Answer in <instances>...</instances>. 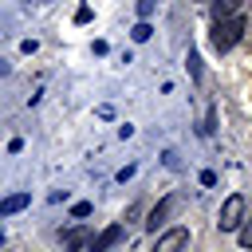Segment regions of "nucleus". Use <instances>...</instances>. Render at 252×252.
I'll return each mask as SVG.
<instances>
[{
  "label": "nucleus",
  "instance_id": "nucleus-1",
  "mask_svg": "<svg viewBox=\"0 0 252 252\" xmlns=\"http://www.w3.org/2000/svg\"><path fill=\"white\" fill-rule=\"evenodd\" d=\"M240 35H244V20H240V16H228V20H217V24H213V47H217V51L236 47Z\"/></svg>",
  "mask_w": 252,
  "mask_h": 252
},
{
  "label": "nucleus",
  "instance_id": "nucleus-2",
  "mask_svg": "<svg viewBox=\"0 0 252 252\" xmlns=\"http://www.w3.org/2000/svg\"><path fill=\"white\" fill-rule=\"evenodd\" d=\"M240 220H244V197H240V193H232V197L220 205L217 224H220V232H236V228H240Z\"/></svg>",
  "mask_w": 252,
  "mask_h": 252
},
{
  "label": "nucleus",
  "instance_id": "nucleus-3",
  "mask_svg": "<svg viewBox=\"0 0 252 252\" xmlns=\"http://www.w3.org/2000/svg\"><path fill=\"white\" fill-rule=\"evenodd\" d=\"M185 244H189V228L177 224V228H169V232H161V236L154 240V252H181Z\"/></svg>",
  "mask_w": 252,
  "mask_h": 252
},
{
  "label": "nucleus",
  "instance_id": "nucleus-4",
  "mask_svg": "<svg viewBox=\"0 0 252 252\" xmlns=\"http://www.w3.org/2000/svg\"><path fill=\"white\" fill-rule=\"evenodd\" d=\"M122 236H126V228H122V224H110L106 232H98V236L91 240V252H110L114 244H122Z\"/></svg>",
  "mask_w": 252,
  "mask_h": 252
},
{
  "label": "nucleus",
  "instance_id": "nucleus-5",
  "mask_svg": "<svg viewBox=\"0 0 252 252\" xmlns=\"http://www.w3.org/2000/svg\"><path fill=\"white\" fill-rule=\"evenodd\" d=\"M59 240H63V252H79V248L91 240V228H87V224H75V228L59 232Z\"/></svg>",
  "mask_w": 252,
  "mask_h": 252
},
{
  "label": "nucleus",
  "instance_id": "nucleus-6",
  "mask_svg": "<svg viewBox=\"0 0 252 252\" xmlns=\"http://www.w3.org/2000/svg\"><path fill=\"white\" fill-rule=\"evenodd\" d=\"M173 209H177V197H165V201H161V205H158V209L150 213V220H146V228H150V232H158V228H161V224L169 220V213H173Z\"/></svg>",
  "mask_w": 252,
  "mask_h": 252
},
{
  "label": "nucleus",
  "instance_id": "nucleus-7",
  "mask_svg": "<svg viewBox=\"0 0 252 252\" xmlns=\"http://www.w3.org/2000/svg\"><path fill=\"white\" fill-rule=\"evenodd\" d=\"M28 205H32V193H12V197L0 201V217H12V213H20V209H28Z\"/></svg>",
  "mask_w": 252,
  "mask_h": 252
},
{
  "label": "nucleus",
  "instance_id": "nucleus-8",
  "mask_svg": "<svg viewBox=\"0 0 252 252\" xmlns=\"http://www.w3.org/2000/svg\"><path fill=\"white\" fill-rule=\"evenodd\" d=\"M240 4H244V0H213V20H228V16H236Z\"/></svg>",
  "mask_w": 252,
  "mask_h": 252
},
{
  "label": "nucleus",
  "instance_id": "nucleus-9",
  "mask_svg": "<svg viewBox=\"0 0 252 252\" xmlns=\"http://www.w3.org/2000/svg\"><path fill=\"white\" fill-rule=\"evenodd\" d=\"M236 240H240V248H244V252H252V220L236 228Z\"/></svg>",
  "mask_w": 252,
  "mask_h": 252
},
{
  "label": "nucleus",
  "instance_id": "nucleus-10",
  "mask_svg": "<svg viewBox=\"0 0 252 252\" xmlns=\"http://www.w3.org/2000/svg\"><path fill=\"white\" fill-rule=\"evenodd\" d=\"M185 67H189V75H193V79H201V55H197L193 47H189V55H185Z\"/></svg>",
  "mask_w": 252,
  "mask_h": 252
},
{
  "label": "nucleus",
  "instance_id": "nucleus-11",
  "mask_svg": "<svg viewBox=\"0 0 252 252\" xmlns=\"http://www.w3.org/2000/svg\"><path fill=\"white\" fill-rule=\"evenodd\" d=\"M150 35H154V28H150V24H146V20H142V24H138V28H134V39H138V43H146V39H150Z\"/></svg>",
  "mask_w": 252,
  "mask_h": 252
},
{
  "label": "nucleus",
  "instance_id": "nucleus-12",
  "mask_svg": "<svg viewBox=\"0 0 252 252\" xmlns=\"http://www.w3.org/2000/svg\"><path fill=\"white\" fill-rule=\"evenodd\" d=\"M154 8H158V0H138V16H142V20H150Z\"/></svg>",
  "mask_w": 252,
  "mask_h": 252
},
{
  "label": "nucleus",
  "instance_id": "nucleus-13",
  "mask_svg": "<svg viewBox=\"0 0 252 252\" xmlns=\"http://www.w3.org/2000/svg\"><path fill=\"white\" fill-rule=\"evenodd\" d=\"M165 165H169V169H181V158H177L173 150H165Z\"/></svg>",
  "mask_w": 252,
  "mask_h": 252
},
{
  "label": "nucleus",
  "instance_id": "nucleus-14",
  "mask_svg": "<svg viewBox=\"0 0 252 252\" xmlns=\"http://www.w3.org/2000/svg\"><path fill=\"white\" fill-rule=\"evenodd\" d=\"M71 213H75V217H91V201H79Z\"/></svg>",
  "mask_w": 252,
  "mask_h": 252
},
{
  "label": "nucleus",
  "instance_id": "nucleus-15",
  "mask_svg": "<svg viewBox=\"0 0 252 252\" xmlns=\"http://www.w3.org/2000/svg\"><path fill=\"white\" fill-rule=\"evenodd\" d=\"M24 4H47V0H24Z\"/></svg>",
  "mask_w": 252,
  "mask_h": 252
}]
</instances>
